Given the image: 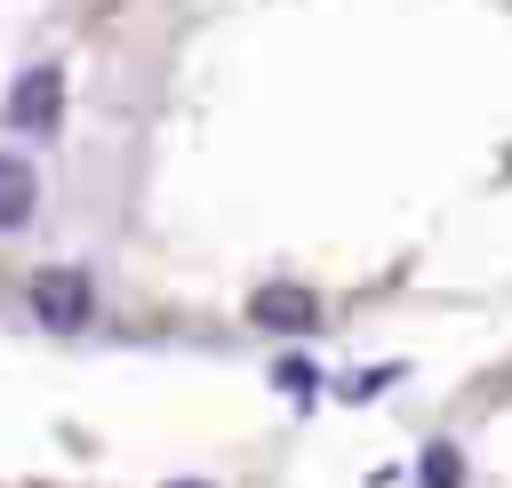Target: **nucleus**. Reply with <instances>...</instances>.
<instances>
[{
	"label": "nucleus",
	"instance_id": "obj_1",
	"mask_svg": "<svg viewBox=\"0 0 512 488\" xmlns=\"http://www.w3.org/2000/svg\"><path fill=\"white\" fill-rule=\"evenodd\" d=\"M56 120H64V72H56V64L16 72V88H8V128H16V136H56Z\"/></svg>",
	"mask_w": 512,
	"mask_h": 488
},
{
	"label": "nucleus",
	"instance_id": "obj_2",
	"mask_svg": "<svg viewBox=\"0 0 512 488\" xmlns=\"http://www.w3.org/2000/svg\"><path fill=\"white\" fill-rule=\"evenodd\" d=\"M88 272L80 264H48L40 280H32V320L40 328H88Z\"/></svg>",
	"mask_w": 512,
	"mask_h": 488
},
{
	"label": "nucleus",
	"instance_id": "obj_3",
	"mask_svg": "<svg viewBox=\"0 0 512 488\" xmlns=\"http://www.w3.org/2000/svg\"><path fill=\"white\" fill-rule=\"evenodd\" d=\"M256 328H280V336H304V328H320V304L304 296V288H256Z\"/></svg>",
	"mask_w": 512,
	"mask_h": 488
},
{
	"label": "nucleus",
	"instance_id": "obj_4",
	"mask_svg": "<svg viewBox=\"0 0 512 488\" xmlns=\"http://www.w3.org/2000/svg\"><path fill=\"white\" fill-rule=\"evenodd\" d=\"M32 200H40L32 168H24L16 152H0V232H24V224H32Z\"/></svg>",
	"mask_w": 512,
	"mask_h": 488
},
{
	"label": "nucleus",
	"instance_id": "obj_5",
	"mask_svg": "<svg viewBox=\"0 0 512 488\" xmlns=\"http://www.w3.org/2000/svg\"><path fill=\"white\" fill-rule=\"evenodd\" d=\"M424 488H464V448L456 440H432L424 448Z\"/></svg>",
	"mask_w": 512,
	"mask_h": 488
}]
</instances>
